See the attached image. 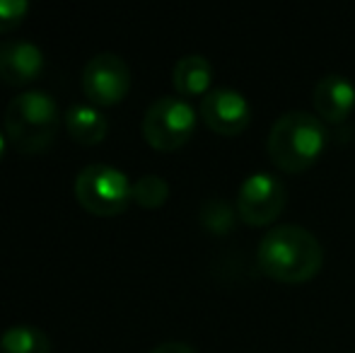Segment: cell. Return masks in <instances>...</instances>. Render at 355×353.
<instances>
[{
  "label": "cell",
  "mask_w": 355,
  "mask_h": 353,
  "mask_svg": "<svg viewBox=\"0 0 355 353\" xmlns=\"http://www.w3.org/2000/svg\"><path fill=\"white\" fill-rule=\"evenodd\" d=\"M44 71V53L27 39L0 42V80L8 85H29Z\"/></svg>",
  "instance_id": "cell-9"
},
{
  "label": "cell",
  "mask_w": 355,
  "mask_h": 353,
  "mask_svg": "<svg viewBox=\"0 0 355 353\" xmlns=\"http://www.w3.org/2000/svg\"><path fill=\"white\" fill-rule=\"evenodd\" d=\"M61 112L56 99L44 89H27L10 99L5 109V133L24 155H37L56 141Z\"/></svg>",
  "instance_id": "cell-3"
},
{
  "label": "cell",
  "mask_w": 355,
  "mask_h": 353,
  "mask_svg": "<svg viewBox=\"0 0 355 353\" xmlns=\"http://www.w3.org/2000/svg\"><path fill=\"white\" fill-rule=\"evenodd\" d=\"M234 213H237V208H232L227 201H223V198H208L201 206L198 218H201L203 227L211 230L213 235H225V232L232 230Z\"/></svg>",
  "instance_id": "cell-14"
},
{
  "label": "cell",
  "mask_w": 355,
  "mask_h": 353,
  "mask_svg": "<svg viewBox=\"0 0 355 353\" xmlns=\"http://www.w3.org/2000/svg\"><path fill=\"white\" fill-rule=\"evenodd\" d=\"M27 12V0H0V32H10V29L19 27Z\"/></svg>",
  "instance_id": "cell-16"
},
{
  "label": "cell",
  "mask_w": 355,
  "mask_h": 353,
  "mask_svg": "<svg viewBox=\"0 0 355 353\" xmlns=\"http://www.w3.org/2000/svg\"><path fill=\"white\" fill-rule=\"evenodd\" d=\"M75 196L94 216H119L133 201V184L119 167L92 162L75 177Z\"/></svg>",
  "instance_id": "cell-4"
},
{
  "label": "cell",
  "mask_w": 355,
  "mask_h": 353,
  "mask_svg": "<svg viewBox=\"0 0 355 353\" xmlns=\"http://www.w3.org/2000/svg\"><path fill=\"white\" fill-rule=\"evenodd\" d=\"M172 83L179 97H206L211 92L213 66L201 53H187L174 63Z\"/></svg>",
  "instance_id": "cell-11"
},
{
  "label": "cell",
  "mask_w": 355,
  "mask_h": 353,
  "mask_svg": "<svg viewBox=\"0 0 355 353\" xmlns=\"http://www.w3.org/2000/svg\"><path fill=\"white\" fill-rule=\"evenodd\" d=\"M150 353H196V351L187 341H162V344H157Z\"/></svg>",
  "instance_id": "cell-17"
},
{
  "label": "cell",
  "mask_w": 355,
  "mask_h": 353,
  "mask_svg": "<svg viewBox=\"0 0 355 353\" xmlns=\"http://www.w3.org/2000/svg\"><path fill=\"white\" fill-rule=\"evenodd\" d=\"M83 89L92 104H119L131 89V68L119 53H97L83 68Z\"/></svg>",
  "instance_id": "cell-7"
},
{
  "label": "cell",
  "mask_w": 355,
  "mask_h": 353,
  "mask_svg": "<svg viewBox=\"0 0 355 353\" xmlns=\"http://www.w3.org/2000/svg\"><path fill=\"white\" fill-rule=\"evenodd\" d=\"M288 203V189L283 179L271 175V172H252L237 191V216L247 225H271L276 218L285 211Z\"/></svg>",
  "instance_id": "cell-6"
},
{
  "label": "cell",
  "mask_w": 355,
  "mask_h": 353,
  "mask_svg": "<svg viewBox=\"0 0 355 353\" xmlns=\"http://www.w3.org/2000/svg\"><path fill=\"white\" fill-rule=\"evenodd\" d=\"M3 155H5V136L0 133V157H3Z\"/></svg>",
  "instance_id": "cell-18"
},
{
  "label": "cell",
  "mask_w": 355,
  "mask_h": 353,
  "mask_svg": "<svg viewBox=\"0 0 355 353\" xmlns=\"http://www.w3.org/2000/svg\"><path fill=\"white\" fill-rule=\"evenodd\" d=\"M169 198V184L159 175H143L133 182V201L143 208H159Z\"/></svg>",
  "instance_id": "cell-15"
},
{
  "label": "cell",
  "mask_w": 355,
  "mask_h": 353,
  "mask_svg": "<svg viewBox=\"0 0 355 353\" xmlns=\"http://www.w3.org/2000/svg\"><path fill=\"white\" fill-rule=\"evenodd\" d=\"M329 146L327 123L302 109L285 112L268 131L266 150L271 162L288 175H297L314 165Z\"/></svg>",
  "instance_id": "cell-2"
},
{
  "label": "cell",
  "mask_w": 355,
  "mask_h": 353,
  "mask_svg": "<svg viewBox=\"0 0 355 353\" xmlns=\"http://www.w3.org/2000/svg\"><path fill=\"white\" fill-rule=\"evenodd\" d=\"M196 109L191 102L174 94L157 97L143 117V138L155 150L172 153L189 143L196 131Z\"/></svg>",
  "instance_id": "cell-5"
},
{
  "label": "cell",
  "mask_w": 355,
  "mask_h": 353,
  "mask_svg": "<svg viewBox=\"0 0 355 353\" xmlns=\"http://www.w3.org/2000/svg\"><path fill=\"white\" fill-rule=\"evenodd\" d=\"M66 131L80 146H97L107 138L109 119L94 104H73L63 114Z\"/></svg>",
  "instance_id": "cell-12"
},
{
  "label": "cell",
  "mask_w": 355,
  "mask_h": 353,
  "mask_svg": "<svg viewBox=\"0 0 355 353\" xmlns=\"http://www.w3.org/2000/svg\"><path fill=\"white\" fill-rule=\"evenodd\" d=\"M259 268L281 283H304L319 273L324 264L322 242L302 225H276L263 232L257 250Z\"/></svg>",
  "instance_id": "cell-1"
},
{
  "label": "cell",
  "mask_w": 355,
  "mask_h": 353,
  "mask_svg": "<svg viewBox=\"0 0 355 353\" xmlns=\"http://www.w3.org/2000/svg\"><path fill=\"white\" fill-rule=\"evenodd\" d=\"M0 353H51V339L39 327L15 325L0 334Z\"/></svg>",
  "instance_id": "cell-13"
},
{
  "label": "cell",
  "mask_w": 355,
  "mask_h": 353,
  "mask_svg": "<svg viewBox=\"0 0 355 353\" xmlns=\"http://www.w3.org/2000/svg\"><path fill=\"white\" fill-rule=\"evenodd\" d=\"M314 112L327 123H343L355 109V85L341 73H327L312 89Z\"/></svg>",
  "instance_id": "cell-10"
},
{
  "label": "cell",
  "mask_w": 355,
  "mask_h": 353,
  "mask_svg": "<svg viewBox=\"0 0 355 353\" xmlns=\"http://www.w3.org/2000/svg\"><path fill=\"white\" fill-rule=\"evenodd\" d=\"M198 114L218 136H239L252 123V104L234 87H213L201 97Z\"/></svg>",
  "instance_id": "cell-8"
}]
</instances>
